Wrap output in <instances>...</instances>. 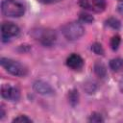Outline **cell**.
<instances>
[{"instance_id":"1","label":"cell","mask_w":123,"mask_h":123,"mask_svg":"<svg viewBox=\"0 0 123 123\" xmlns=\"http://www.w3.org/2000/svg\"><path fill=\"white\" fill-rule=\"evenodd\" d=\"M1 11L6 16L19 17L24 13V7L15 0H4L1 4Z\"/></svg>"},{"instance_id":"2","label":"cell","mask_w":123,"mask_h":123,"mask_svg":"<svg viewBox=\"0 0 123 123\" xmlns=\"http://www.w3.org/2000/svg\"><path fill=\"white\" fill-rule=\"evenodd\" d=\"M1 65L11 74L14 76H25L27 74V68L20 62L2 58L1 59Z\"/></svg>"},{"instance_id":"3","label":"cell","mask_w":123,"mask_h":123,"mask_svg":"<svg viewBox=\"0 0 123 123\" xmlns=\"http://www.w3.org/2000/svg\"><path fill=\"white\" fill-rule=\"evenodd\" d=\"M62 32L68 40H75V39L80 38L84 35L85 30H84V27L80 23L70 22V23L65 24L62 27Z\"/></svg>"},{"instance_id":"4","label":"cell","mask_w":123,"mask_h":123,"mask_svg":"<svg viewBox=\"0 0 123 123\" xmlns=\"http://www.w3.org/2000/svg\"><path fill=\"white\" fill-rule=\"evenodd\" d=\"M79 3L84 9L96 12H103L106 8L105 0H79Z\"/></svg>"},{"instance_id":"5","label":"cell","mask_w":123,"mask_h":123,"mask_svg":"<svg viewBox=\"0 0 123 123\" xmlns=\"http://www.w3.org/2000/svg\"><path fill=\"white\" fill-rule=\"evenodd\" d=\"M19 34V28L17 25L12 23V22H4L1 26V35H2V40L6 41L10 37H15Z\"/></svg>"},{"instance_id":"6","label":"cell","mask_w":123,"mask_h":123,"mask_svg":"<svg viewBox=\"0 0 123 123\" xmlns=\"http://www.w3.org/2000/svg\"><path fill=\"white\" fill-rule=\"evenodd\" d=\"M1 95L3 98L10 101H17L20 97L19 90L16 87L5 85L1 87Z\"/></svg>"},{"instance_id":"7","label":"cell","mask_w":123,"mask_h":123,"mask_svg":"<svg viewBox=\"0 0 123 123\" xmlns=\"http://www.w3.org/2000/svg\"><path fill=\"white\" fill-rule=\"evenodd\" d=\"M66 64L73 70H80L84 65V60L78 54H71L66 60Z\"/></svg>"},{"instance_id":"8","label":"cell","mask_w":123,"mask_h":123,"mask_svg":"<svg viewBox=\"0 0 123 123\" xmlns=\"http://www.w3.org/2000/svg\"><path fill=\"white\" fill-rule=\"evenodd\" d=\"M38 38L45 46H51L56 41V35L52 30H43Z\"/></svg>"},{"instance_id":"9","label":"cell","mask_w":123,"mask_h":123,"mask_svg":"<svg viewBox=\"0 0 123 123\" xmlns=\"http://www.w3.org/2000/svg\"><path fill=\"white\" fill-rule=\"evenodd\" d=\"M34 88L37 93H40V94H49V93H52L53 91L51 86L48 84L41 81L36 82L34 85Z\"/></svg>"},{"instance_id":"10","label":"cell","mask_w":123,"mask_h":123,"mask_svg":"<svg viewBox=\"0 0 123 123\" xmlns=\"http://www.w3.org/2000/svg\"><path fill=\"white\" fill-rule=\"evenodd\" d=\"M110 66L113 71H119L123 68V60L116 58L111 61L110 62Z\"/></svg>"},{"instance_id":"11","label":"cell","mask_w":123,"mask_h":123,"mask_svg":"<svg viewBox=\"0 0 123 123\" xmlns=\"http://www.w3.org/2000/svg\"><path fill=\"white\" fill-rule=\"evenodd\" d=\"M94 69H95L96 74H97L98 76H100V77H103V76L105 75V73H106L105 66H104L102 63H96Z\"/></svg>"},{"instance_id":"12","label":"cell","mask_w":123,"mask_h":123,"mask_svg":"<svg viewBox=\"0 0 123 123\" xmlns=\"http://www.w3.org/2000/svg\"><path fill=\"white\" fill-rule=\"evenodd\" d=\"M119 44H120V37L117 36V35L114 36V37H112V38L111 40V48L113 50H116L118 48Z\"/></svg>"},{"instance_id":"13","label":"cell","mask_w":123,"mask_h":123,"mask_svg":"<svg viewBox=\"0 0 123 123\" xmlns=\"http://www.w3.org/2000/svg\"><path fill=\"white\" fill-rule=\"evenodd\" d=\"M107 25L111 26V27L113 28V29H118V28L120 27L119 21H118L117 19H115V18H109V19L107 20Z\"/></svg>"},{"instance_id":"14","label":"cell","mask_w":123,"mask_h":123,"mask_svg":"<svg viewBox=\"0 0 123 123\" xmlns=\"http://www.w3.org/2000/svg\"><path fill=\"white\" fill-rule=\"evenodd\" d=\"M12 122H19V123H25V122H32V120L30 118H28L25 115H19L17 117H15Z\"/></svg>"},{"instance_id":"15","label":"cell","mask_w":123,"mask_h":123,"mask_svg":"<svg viewBox=\"0 0 123 123\" xmlns=\"http://www.w3.org/2000/svg\"><path fill=\"white\" fill-rule=\"evenodd\" d=\"M92 50H93V52H94L95 54H97V55H102V54L104 53V50H103L101 44H99V43H95V44H93V46H92Z\"/></svg>"},{"instance_id":"16","label":"cell","mask_w":123,"mask_h":123,"mask_svg":"<svg viewBox=\"0 0 123 123\" xmlns=\"http://www.w3.org/2000/svg\"><path fill=\"white\" fill-rule=\"evenodd\" d=\"M80 19L83 21V22H86V23H89V22H92L93 21V17L87 13H82L80 15Z\"/></svg>"},{"instance_id":"17","label":"cell","mask_w":123,"mask_h":123,"mask_svg":"<svg viewBox=\"0 0 123 123\" xmlns=\"http://www.w3.org/2000/svg\"><path fill=\"white\" fill-rule=\"evenodd\" d=\"M89 120L92 122H101V121H103V118L101 117V114H99V113H92Z\"/></svg>"},{"instance_id":"18","label":"cell","mask_w":123,"mask_h":123,"mask_svg":"<svg viewBox=\"0 0 123 123\" xmlns=\"http://www.w3.org/2000/svg\"><path fill=\"white\" fill-rule=\"evenodd\" d=\"M39 2L41 3H44V4H51V3H56V2H59L61 0H38Z\"/></svg>"},{"instance_id":"19","label":"cell","mask_w":123,"mask_h":123,"mask_svg":"<svg viewBox=\"0 0 123 123\" xmlns=\"http://www.w3.org/2000/svg\"><path fill=\"white\" fill-rule=\"evenodd\" d=\"M119 87H120L121 92L123 93V76H122V78H121L120 81H119Z\"/></svg>"},{"instance_id":"20","label":"cell","mask_w":123,"mask_h":123,"mask_svg":"<svg viewBox=\"0 0 123 123\" xmlns=\"http://www.w3.org/2000/svg\"><path fill=\"white\" fill-rule=\"evenodd\" d=\"M118 12L123 15V4H121V5L118 6Z\"/></svg>"},{"instance_id":"21","label":"cell","mask_w":123,"mask_h":123,"mask_svg":"<svg viewBox=\"0 0 123 123\" xmlns=\"http://www.w3.org/2000/svg\"><path fill=\"white\" fill-rule=\"evenodd\" d=\"M118 1H121V2H123V0H118Z\"/></svg>"}]
</instances>
